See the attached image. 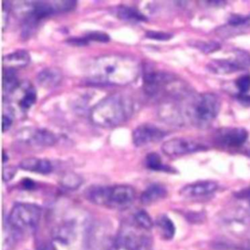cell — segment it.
I'll return each mask as SVG.
<instances>
[{
	"label": "cell",
	"mask_w": 250,
	"mask_h": 250,
	"mask_svg": "<svg viewBox=\"0 0 250 250\" xmlns=\"http://www.w3.org/2000/svg\"><path fill=\"white\" fill-rule=\"evenodd\" d=\"M19 86L18 77L14 68L4 67L3 72V91L4 93H12Z\"/></svg>",
	"instance_id": "20"
},
{
	"label": "cell",
	"mask_w": 250,
	"mask_h": 250,
	"mask_svg": "<svg viewBox=\"0 0 250 250\" xmlns=\"http://www.w3.org/2000/svg\"><path fill=\"white\" fill-rule=\"evenodd\" d=\"M249 21H250V17L249 16L243 17L241 15H232L229 18V22L231 25H241V24H244V23L248 22Z\"/></svg>",
	"instance_id": "28"
},
{
	"label": "cell",
	"mask_w": 250,
	"mask_h": 250,
	"mask_svg": "<svg viewBox=\"0 0 250 250\" xmlns=\"http://www.w3.org/2000/svg\"><path fill=\"white\" fill-rule=\"evenodd\" d=\"M146 35L151 39L155 40H168L172 37V34L162 31H154V30H148Z\"/></svg>",
	"instance_id": "26"
},
{
	"label": "cell",
	"mask_w": 250,
	"mask_h": 250,
	"mask_svg": "<svg viewBox=\"0 0 250 250\" xmlns=\"http://www.w3.org/2000/svg\"><path fill=\"white\" fill-rule=\"evenodd\" d=\"M156 226L159 229L161 236L164 239L173 238L175 234V226L174 223L166 215H161L160 217H158V219L156 220Z\"/></svg>",
	"instance_id": "19"
},
{
	"label": "cell",
	"mask_w": 250,
	"mask_h": 250,
	"mask_svg": "<svg viewBox=\"0 0 250 250\" xmlns=\"http://www.w3.org/2000/svg\"><path fill=\"white\" fill-rule=\"evenodd\" d=\"M61 184L65 188L75 189L82 184V179L74 173H66L61 179Z\"/></svg>",
	"instance_id": "24"
},
{
	"label": "cell",
	"mask_w": 250,
	"mask_h": 250,
	"mask_svg": "<svg viewBox=\"0 0 250 250\" xmlns=\"http://www.w3.org/2000/svg\"><path fill=\"white\" fill-rule=\"evenodd\" d=\"M235 85L241 94H245L250 90V75L240 76L236 81Z\"/></svg>",
	"instance_id": "25"
},
{
	"label": "cell",
	"mask_w": 250,
	"mask_h": 250,
	"mask_svg": "<svg viewBox=\"0 0 250 250\" xmlns=\"http://www.w3.org/2000/svg\"><path fill=\"white\" fill-rule=\"evenodd\" d=\"M20 168L30 171L34 173H39L43 175H47L52 172L53 166L52 163L48 159L44 158H36V157H28L21 160L19 164Z\"/></svg>",
	"instance_id": "13"
},
{
	"label": "cell",
	"mask_w": 250,
	"mask_h": 250,
	"mask_svg": "<svg viewBox=\"0 0 250 250\" xmlns=\"http://www.w3.org/2000/svg\"><path fill=\"white\" fill-rule=\"evenodd\" d=\"M246 250H250V243L246 246Z\"/></svg>",
	"instance_id": "35"
},
{
	"label": "cell",
	"mask_w": 250,
	"mask_h": 250,
	"mask_svg": "<svg viewBox=\"0 0 250 250\" xmlns=\"http://www.w3.org/2000/svg\"><path fill=\"white\" fill-rule=\"evenodd\" d=\"M20 142L37 146H51L55 145L57 138L49 130L43 128H24L18 132Z\"/></svg>",
	"instance_id": "9"
},
{
	"label": "cell",
	"mask_w": 250,
	"mask_h": 250,
	"mask_svg": "<svg viewBox=\"0 0 250 250\" xmlns=\"http://www.w3.org/2000/svg\"><path fill=\"white\" fill-rule=\"evenodd\" d=\"M161 148L166 155L181 156L184 154L204 150L206 147L193 140L186 138H173L164 142Z\"/></svg>",
	"instance_id": "8"
},
{
	"label": "cell",
	"mask_w": 250,
	"mask_h": 250,
	"mask_svg": "<svg viewBox=\"0 0 250 250\" xmlns=\"http://www.w3.org/2000/svg\"><path fill=\"white\" fill-rule=\"evenodd\" d=\"M244 66L240 62L229 60H214L207 64V68L217 74H229L242 69Z\"/></svg>",
	"instance_id": "14"
},
{
	"label": "cell",
	"mask_w": 250,
	"mask_h": 250,
	"mask_svg": "<svg viewBox=\"0 0 250 250\" xmlns=\"http://www.w3.org/2000/svg\"><path fill=\"white\" fill-rule=\"evenodd\" d=\"M85 196L97 205L123 210L132 205L136 197V191L132 187L125 185L93 186L85 190Z\"/></svg>",
	"instance_id": "3"
},
{
	"label": "cell",
	"mask_w": 250,
	"mask_h": 250,
	"mask_svg": "<svg viewBox=\"0 0 250 250\" xmlns=\"http://www.w3.org/2000/svg\"><path fill=\"white\" fill-rule=\"evenodd\" d=\"M106 250H130V249L127 248L126 246L120 244L119 242L115 241L114 243H112L111 245H109V246L106 248Z\"/></svg>",
	"instance_id": "32"
},
{
	"label": "cell",
	"mask_w": 250,
	"mask_h": 250,
	"mask_svg": "<svg viewBox=\"0 0 250 250\" xmlns=\"http://www.w3.org/2000/svg\"><path fill=\"white\" fill-rule=\"evenodd\" d=\"M221 103L213 93L198 94L190 99L186 109L188 119L199 127L208 126L218 115Z\"/></svg>",
	"instance_id": "4"
},
{
	"label": "cell",
	"mask_w": 250,
	"mask_h": 250,
	"mask_svg": "<svg viewBox=\"0 0 250 250\" xmlns=\"http://www.w3.org/2000/svg\"><path fill=\"white\" fill-rule=\"evenodd\" d=\"M132 112L133 104L129 98L121 94H112L92 107L90 118L99 127L113 128L123 124Z\"/></svg>",
	"instance_id": "2"
},
{
	"label": "cell",
	"mask_w": 250,
	"mask_h": 250,
	"mask_svg": "<svg viewBox=\"0 0 250 250\" xmlns=\"http://www.w3.org/2000/svg\"><path fill=\"white\" fill-rule=\"evenodd\" d=\"M145 229L135 225H123L117 234L116 240L130 250H148L150 239Z\"/></svg>",
	"instance_id": "6"
},
{
	"label": "cell",
	"mask_w": 250,
	"mask_h": 250,
	"mask_svg": "<svg viewBox=\"0 0 250 250\" xmlns=\"http://www.w3.org/2000/svg\"><path fill=\"white\" fill-rule=\"evenodd\" d=\"M116 15L118 18L125 21H146V18L141 12H139L134 7H130V6L117 7Z\"/></svg>",
	"instance_id": "18"
},
{
	"label": "cell",
	"mask_w": 250,
	"mask_h": 250,
	"mask_svg": "<svg viewBox=\"0 0 250 250\" xmlns=\"http://www.w3.org/2000/svg\"><path fill=\"white\" fill-rule=\"evenodd\" d=\"M36 101V91L32 86H28L24 89L21 98L19 101V105L22 110L28 109Z\"/></svg>",
	"instance_id": "22"
},
{
	"label": "cell",
	"mask_w": 250,
	"mask_h": 250,
	"mask_svg": "<svg viewBox=\"0 0 250 250\" xmlns=\"http://www.w3.org/2000/svg\"><path fill=\"white\" fill-rule=\"evenodd\" d=\"M87 40H95V41H108V37L104 34V33H100V32H94V33H90L87 38Z\"/></svg>",
	"instance_id": "30"
},
{
	"label": "cell",
	"mask_w": 250,
	"mask_h": 250,
	"mask_svg": "<svg viewBox=\"0 0 250 250\" xmlns=\"http://www.w3.org/2000/svg\"><path fill=\"white\" fill-rule=\"evenodd\" d=\"M13 123V114L11 113V110L4 109L3 110V117H2V131H7Z\"/></svg>",
	"instance_id": "27"
},
{
	"label": "cell",
	"mask_w": 250,
	"mask_h": 250,
	"mask_svg": "<svg viewBox=\"0 0 250 250\" xmlns=\"http://www.w3.org/2000/svg\"><path fill=\"white\" fill-rule=\"evenodd\" d=\"M248 133L242 128H227L222 129L217 134V140L226 146H239L247 139Z\"/></svg>",
	"instance_id": "12"
},
{
	"label": "cell",
	"mask_w": 250,
	"mask_h": 250,
	"mask_svg": "<svg viewBox=\"0 0 250 250\" xmlns=\"http://www.w3.org/2000/svg\"><path fill=\"white\" fill-rule=\"evenodd\" d=\"M167 194L166 188L159 184H152L148 186L141 194V201L144 204H151L164 198Z\"/></svg>",
	"instance_id": "17"
},
{
	"label": "cell",
	"mask_w": 250,
	"mask_h": 250,
	"mask_svg": "<svg viewBox=\"0 0 250 250\" xmlns=\"http://www.w3.org/2000/svg\"><path fill=\"white\" fill-rule=\"evenodd\" d=\"M140 70V62L134 57L110 54L93 59L86 74L92 82L124 86L136 80Z\"/></svg>",
	"instance_id": "1"
},
{
	"label": "cell",
	"mask_w": 250,
	"mask_h": 250,
	"mask_svg": "<svg viewBox=\"0 0 250 250\" xmlns=\"http://www.w3.org/2000/svg\"><path fill=\"white\" fill-rule=\"evenodd\" d=\"M146 164L147 168L150 169V170L165 171V172H171L172 171V168H170L169 166L165 165L161 161L160 156L157 153H155V152H151V153L146 155Z\"/></svg>",
	"instance_id": "21"
},
{
	"label": "cell",
	"mask_w": 250,
	"mask_h": 250,
	"mask_svg": "<svg viewBox=\"0 0 250 250\" xmlns=\"http://www.w3.org/2000/svg\"><path fill=\"white\" fill-rule=\"evenodd\" d=\"M165 135L163 130L152 124H141L134 129L132 139L136 146H145L162 140Z\"/></svg>",
	"instance_id": "10"
},
{
	"label": "cell",
	"mask_w": 250,
	"mask_h": 250,
	"mask_svg": "<svg viewBox=\"0 0 250 250\" xmlns=\"http://www.w3.org/2000/svg\"><path fill=\"white\" fill-rule=\"evenodd\" d=\"M176 78L166 71H149L144 75V88L146 94L150 96H158L162 93L170 94L174 93L172 91V87L175 88L176 85Z\"/></svg>",
	"instance_id": "7"
},
{
	"label": "cell",
	"mask_w": 250,
	"mask_h": 250,
	"mask_svg": "<svg viewBox=\"0 0 250 250\" xmlns=\"http://www.w3.org/2000/svg\"><path fill=\"white\" fill-rule=\"evenodd\" d=\"M22 184H23V187L25 188H31L32 187H33V182L31 181V180H29V179H25V180H23V182H22Z\"/></svg>",
	"instance_id": "33"
},
{
	"label": "cell",
	"mask_w": 250,
	"mask_h": 250,
	"mask_svg": "<svg viewBox=\"0 0 250 250\" xmlns=\"http://www.w3.org/2000/svg\"><path fill=\"white\" fill-rule=\"evenodd\" d=\"M218 189V184L213 181H199L185 186L180 194L187 198H196L209 195Z\"/></svg>",
	"instance_id": "11"
},
{
	"label": "cell",
	"mask_w": 250,
	"mask_h": 250,
	"mask_svg": "<svg viewBox=\"0 0 250 250\" xmlns=\"http://www.w3.org/2000/svg\"><path fill=\"white\" fill-rule=\"evenodd\" d=\"M198 48L205 53H209V52L218 50L220 48V46H219V44H217L215 42H208V43H200L198 45Z\"/></svg>",
	"instance_id": "29"
},
{
	"label": "cell",
	"mask_w": 250,
	"mask_h": 250,
	"mask_svg": "<svg viewBox=\"0 0 250 250\" xmlns=\"http://www.w3.org/2000/svg\"><path fill=\"white\" fill-rule=\"evenodd\" d=\"M37 82L43 88H54L56 87L62 80V74L60 69L56 67H47L42 69L37 74Z\"/></svg>",
	"instance_id": "15"
},
{
	"label": "cell",
	"mask_w": 250,
	"mask_h": 250,
	"mask_svg": "<svg viewBox=\"0 0 250 250\" xmlns=\"http://www.w3.org/2000/svg\"><path fill=\"white\" fill-rule=\"evenodd\" d=\"M247 154H248V155H249V156H250V150H249V151H248V152H247Z\"/></svg>",
	"instance_id": "36"
},
{
	"label": "cell",
	"mask_w": 250,
	"mask_h": 250,
	"mask_svg": "<svg viewBox=\"0 0 250 250\" xmlns=\"http://www.w3.org/2000/svg\"><path fill=\"white\" fill-rule=\"evenodd\" d=\"M41 218V208L33 203H17L12 208L8 223L18 232L33 230Z\"/></svg>",
	"instance_id": "5"
},
{
	"label": "cell",
	"mask_w": 250,
	"mask_h": 250,
	"mask_svg": "<svg viewBox=\"0 0 250 250\" xmlns=\"http://www.w3.org/2000/svg\"><path fill=\"white\" fill-rule=\"evenodd\" d=\"M29 62H30V57L28 53L23 50H19L3 57L4 67H9L14 69H16L17 67H23L26 64H28Z\"/></svg>",
	"instance_id": "16"
},
{
	"label": "cell",
	"mask_w": 250,
	"mask_h": 250,
	"mask_svg": "<svg viewBox=\"0 0 250 250\" xmlns=\"http://www.w3.org/2000/svg\"><path fill=\"white\" fill-rule=\"evenodd\" d=\"M135 224L145 230H149L153 227V222L150 216L144 210H139L134 214Z\"/></svg>",
	"instance_id": "23"
},
{
	"label": "cell",
	"mask_w": 250,
	"mask_h": 250,
	"mask_svg": "<svg viewBox=\"0 0 250 250\" xmlns=\"http://www.w3.org/2000/svg\"><path fill=\"white\" fill-rule=\"evenodd\" d=\"M15 174H16V170L13 167L4 168L3 169V180L4 181H9L14 177Z\"/></svg>",
	"instance_id": "31"
},
{
	"label": "cell",
	"mask_w": 250,
	"mask_h": 250,
	"mask_svg": "<svg viewBox=\"0 0 250 250\" xmlns=\"http://www.w3.org/2000/svg\"><path fill=\"white\" fill-rule=\"evenodd\" d=\"M6 159H7V155H6V153H5V151L3 150V163L6 161Z\"/></svg>",
	"instance_id": "34"
}]
</instances>
